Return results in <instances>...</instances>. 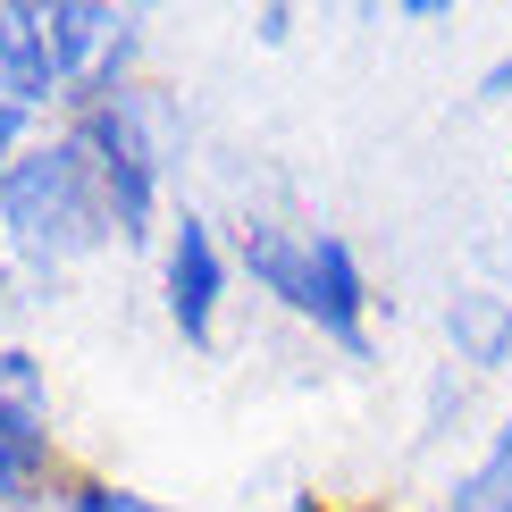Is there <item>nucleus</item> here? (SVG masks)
Returning a JSON list of instances; mask_svg holds the SVG:
<instances>
[{"label": "nucleus", "mask_w": 512, "mask_h": 512, "mask_svg": "<svg viewBox=\"0 0 512 512\" xmlns=\"http://www.w3.org/2000/svg\"><path fill=\"white\" fill-rule=\"evenodd\" d=\"M84 143H93V160H101V185H110V210H118V236H143V219H152V185H160L143 110H135V101H101V110L84 118Z\"/></svg>", "instance_id": "obj_2"}, {"label": "nucleus", "mask_w": 512, "mask_h": 512, "mask_svg": "<svg viewBox=\"0 0 512 512\" xmlns=\"http://www.w3.org/2000/svg\"><path fill=\"white\" fill-rule=\"evenodd\" d=\"M303 319H319L345 353H361V269H353L345 236H311V303H303Z\"/></svg>", "instance_id": "obj_6"}, {"label": "nucleus", "mask_w": 512, "mask_h": 512, "mask_svg": "<svg viewBox=\"0 0 512 512\" xmlns=\"http://www.w3.org/2000/svg\"><path fill=\"white\" fill-rule=\"evenodd\" d=\"M445 512H512V420H504L496 454H487L479 471L454 487V504H445Z\"/></svg>", "instance_id": "obj_10"}, {"label": "nucleus", "mask_w": 512, "mask_h": 512, "mask_svg": "<svg viewBox=\"0 0 512 512\" xmlns=\"http://www.w3.org/2000/svg\"><path fill=\"white\" fill-rule=\"evenodd\" d=\"M244 269L261 277V286L277 294V303L303 311L311 303V236H286V227H244Z\"/></svg>", "instance_id": "obj_7"}, {"label": "nucleus", "mask_w": 512, "mask_h": 512, "mask_svg": "<svg viewBox=\"0 0 512 512\" xmlns=\"http://www.w3.org/2000/svg\"><path fill=\"white\" fill-rule=\"evenodd\" d=\"M445 328H454L462 361H496V353L512 345V303H496V294H454Z\"/></svg>", "instance_id": "obj_8"}, {"label": "nucleus", "mask_w": 512, "mask_h": 512, "mask_svg": "<svg viewBox=\"0 0 512 512\" xmlns=\"http://www.w3.org/2000/svg\"><path fill=\"white\" fill-rule=\"evenodd\" d=\"M68 512H160V504L126 496V487H84V496H68Z\"/></svg>", "instance_id": "obj_11"}, {"label": "nucleus", "mask_w": 512, "mask_h": 512, "mask_svg": "<svg viewBox=\"0 0 512 512\" xmlns=\"http://www.w3.org/2000/svg\"><path fill=\"white\" fill-rule=\"evenodd\" d=\"M487 93H512V59H504V68H487Z\"/></svg>", "instance_id": "obj_13"}, {"label": "nucleus", "mask_w": 512, "mask_h": 512, "mask_svg": "<svg viewBox=\"0 0 512 512\" xmlns=\"http://www.w3.org/2000/svg\"><path fill=\"white\" fill-rule=\"evenodd\" d=\"M51 454V395L26 353H0V504H26Z\"/></svg>", "instance_id": "obj_3"}, {"label": "nucleus", "mask_w": 512, "mask_h": 512, "mask_svg": "<svg viewBox=\"0 0 512 512\" xmlns=\"http://www.w3.org/2000/svg\"><path fill=\"white\" fill-rule=\"evenodd\" d=\"M210 311H219V252H210L202 219H185L177 244H168V319H177L194 345H210Z\"/></svg>", "instance_id": "obj_4"}, {"label": "nucleus", "mask_w": 512, "mask_h": 512, "mask_svg": "<svg viewBox=\"0 0 512 512\" xmlns=\"http://www.w3.org/2000/svg\"><path fill=\"white\" fill-rule=\"evenodd\" d=\"M51 84H59V51L42 9H9L0 17V101L26 110V101H51Z\"/></svg>", "instance_id": "obj_5"}, {"label": "nucleus", "mask_w": 512, "mask_h": 512, "mask_svg": "<svg viewBox=\"0 0 512 512\" xmlns=\"http://www.w3.org/2000/svg\"><path fill=\"white\" fill-rule=\"evenodd\" d=\"M9 143H17V110L0 101V185H9Z\"/></svg>", "instance_id": "obj_12"}, {"label": "nucleus", "mask_w": 512, "mask_h": 512, "mask_svg": "<svg viewBox=\"0 0 512 512\" xmlns=\"http://www.w3.org/2000/svg\"><path fill=\"white\" fill-rule=\"evenodd\" d=\"M42 26H51L59 76H76L93 42H118V34H126V17H110V9H84V0H68V9H42Z\"/></svg>", "instance_id": "obj_9"}, {"label": "nucleus", "mask_w": 512, "mask_h": 512, "mask_svg": "<svg viewBox=\"0 0 512 512\" xmlns=\"http://www.w3.org/2000/svg\"><path fill=\"white\" fill-rule=\"evenodd\" d=\"M0 219H9V236L26 244L34 261H68V252H93V244L118 227L93 143L68 135V143H51V152L17 160V168H9V185H0Z\"/></svg>", "instance_id": "obj_1"}]
</instances>
